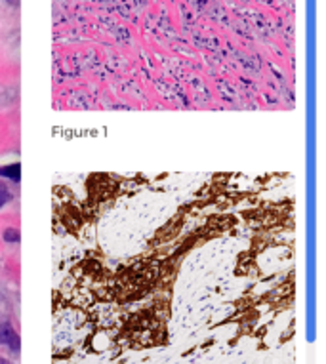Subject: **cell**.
Instances as JSON below:
<instances>
[{
	"label": "cell",
	"mask_w": 326,
	"mask_h": 364,
	"mask_svg": "<svg viewBox=\"0 0 326 364\" xmlns=\"http://www.w3.org/2000/svg\"><path fill=\"white\" fill-rule=\"evenodd\" d=\"M0 343L10 347L12 353H20V347H21L20 335H18V332L14 330V326L10 322H2L0 324Z\"/></svg>",
	"instance_id": "obj_1"
},
{
	"label": "cell",
	"mask_w": 326,
	"mask_h": 364,
	"mask_svg": "<svg viewBox=\"0 0 326 364\" xmlns=\"http://www.w3.org/2000/svg\"><path fill=\"white\" fill-rule=\"evenodd\" d=\"M0 175H2V177H10L14 183H20L21 181V164L14 162V164H8V166H0Z\"/></svg>",
	"instance_id": "obj_2"
},
{
	"label": "cell",
	"mask_w": 326,
	"mask_h": 364,
	"mask_svg": "<svg viewBox=\"0 0 326 364\" xmlns=\"http://www.w3.org/2000/svg\"><path fill=\"white\" fill-rule=\"evenodd\" d=\"M2 239L6 240V242H10V244H18L21 240V235H20V231L18 229H6L4 233H2Z\"/></svg>",
	"instance_id": "obj_3"
},
{
	"label": "cell",
	"mask_w": 326,
	"mask_h": 364,
	"mask_svg": "<svg viewBox=\"0 0 326 364\" xmlns=\"http://www.w3.org/2000/svg\"><path fill=\"white\" fill-rule=\"evenodd\" d=\"M8 202H12V191L6 183H0V208H4Z\"/></svg>",
	"instance_id": "obj_4"
},
{
	"label": "cell",
	"mask_w": 326,
	"mask_h": 364,
	"mask_svg": "<svg viewBox=\"0 0 326 364\" xmlns=\"http://www.w3.org/2000/svg\"><path fill=\"white\" fill-rule=\"evenodd\" d=\"M6 2L12 4V6H18V4H20V0H6Z\"/></svg>",
	"instance_id": "obj_5"
}]
</instances>
